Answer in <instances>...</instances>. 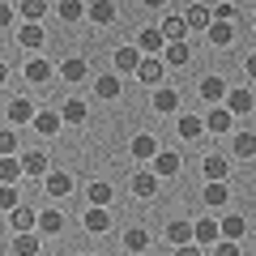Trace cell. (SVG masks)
<instances>
[{"label": "cell", "instance_id": "cell-20", "mask_svg": "<svg viewBox=\"0 0 256 256\" xmlns=\"http://www.w3.org/2000/svg\"><path fill=\"white\" fill-rule=\"evenodd\" d=\"M94 94H98V98H120V94H124V82H120V73H102L98 82H94Z\"/></svg>", "mask_w": 256, "mask_h": 256}, {"label": "cell", "instance_id": "cell-41", "mask_svg": "<svg viewBox=\"0 0 256 256\" xmlns=\"http://www.w3.org/2000/svg\"><path fill=\"white\" fill-rule=\"evenodd\" d=\"M0 158H18V132L0 128Z\"/></svg>", "mask_w": 256, "mask_h": 256}, {"label": "cell", "instance_id": "cell-47", "mask_svg": "<svg viewBox=\"0 0 256 256\" xmlns=\"http://www.w3.org/2000/svg\"><path fill=\"white\" fill-rule=\"evenodd\" d=\"M9 22H13V9H9V4H0V30L9 26Z\"/></svg>", "mask_w": 256, "mask_h": 256}, {"label": "cell", "instance_id": "cell-19", "mask_svg": "<svg viewBox=\"0 0 256 256\" xmlns=\"http://www.w3.org/2000/svg\"><path fill=\"white\" fill-rule=\"evenodd\" d=\"M22 175H38V180H47V154H43V150L22 154Z\"/></svg>", "mask_w": 256, "mask_h": 256}, {"label": "cell", "instance_id": "cell-46", "mask_svg": "<svg viewBox=\"0 0 256 256\" xmlns=\"http://www.w3.org/2000/svg\"><path fill=\"white\" fill-rule=\"evenodd\" d=\"M244 73H248V77H252V82H256V52H252V56H248V60H244Z\"/></svg>", "mask_w": 256, "mask_h": 256}, {"label": "cell", "instance_id": "cell-4", "mask_svg": "<svg viewBox=\"0 0 256 256\" xmlns=\"http://www.w3.org/2000/svg\"><path fill=\"white\" fill-rule=\"evenodd\" d=\"M82 226L90 230V235H107V230H111V214H107V210H98V205H86Z\"/></svg>", "mask_w": 256, "mask_h": 256}, {"label": "cell", "instance_id": "cell-17", "mask_svg": "<svg viewBox=\"0 0 256 256\" xmlns=\"http://www.w3.org/2000/svg\"><path fill=\"white\" fill-rule=\"evenodd\" d=\"M60 124H64L60 111H52V107L34 116V132H38V137H56V132H60Z\"/></svg>", "mask_w": 256, "mask_h": 256}, {"label": "cell", "instance_id": "cell-6", "mask_svg": "<svg viewBox=\"0 0 256 256\" xmlns=\"http://www.w3.org/2000/svg\"><path fill=\"white\" fill-rule=\"evenodd\" d=\"M137 52H146V56L166 52V38H162V30H158V26H146V30L137 34Z\"/></svg>", "mask_w": 256, "mask_h": 256}, {"label": "cell", "instance_id": "cell-25", "mask_svg": "<svg viewBox=\"0 0 256 256\" xmlns=\"http://www.w3.org/2000/svg\"><path fill=\"white\" fill-rule=\"evenodd\" d=\"M86 68H90V64H86L82 56H68V60L60 64V77H64V82H68V86H77V82H82V77H86Z\"/></svg>", "mask_w": 256, "mask_h": 256}, {"label": "cell", "instance_id": "cell-43", "mask_svg": "<svg viewBox=\"0 0 256 256\" xmlns=\"http://www.w3.org/2000/svg\"><path fill=\"white\" fill-rule=\"evenodd\" d=\"M235 18H239L235 4H218V9H214V22H226V26H235Z\"/></svg>", "mask_w": 256, "mask_h": 256}, {"label": "cell", "instance_id": "cell-11", "mask_svg": "<svg viewBox=\"0 0 256 256\" xmlns=\"http://www.w3.org/2000/svg\"><path fill=\"white\" fill-rule=\"evenodd\" d=\"M128 154L137 158V162H150V158H158V141L150 137V132H137V137H132V146H128Z\"/></svg>", "mask_w": 256, "mask_h": 256}, {"label": "cell", "instance_id": "cell-18", "mask_svg": "<svg viewBox=\"0 0 256 256\" xmlns=\"http://www.w3.org/2000/svg\"><path fill=\"white\" fill-rule=\"evenodd\" d=\"M184 22H188V30H205V34H210V26H214V9H205V4H192V9L184 13Z\"/></svg>", "mask_w": 256, "mask_h": 256}, {"label": "cell", "instance_id": "cell-10", "mask_svg": "<svg viewBox=\"0 0 256 256\" xmlns=\"http://www.w3.org/2000/svg\"><path fill=\"white\" fill-rule=\"evenodd\" d=\"M230 128H235V116H230L226 107H214L210 116H205V132H218V137H226Z\"/></svg>", "mask_w": 256, "mask_h": 256}, {"label": "cell", "instance_id": "cell-23", "mask_svg": "<svg viewBox=\"0 0 256 256\" xmlns=\"http://www.w3.org/2000/svg\"><path fill=\"white\" fill-rule=\"evenodd\" d=\"M188 60H192V47L188 43H166V52H162L166 68H180V64H188Z\"/></svg>", "mask_w": 256, "mask_h": 256}, {"label": "cell", "instance_id": "cell-27", "mask_svg": "<svg viewBox=\"0 0 256 256\" xmlns=\"http://www.w3.org/2000/svg\"><path fill=\"white\" fill-rule=\"evenodd\" d=\"M64 230V214L60 210H43L38 214V235H60Z\"/></svg>", "mask_w": 256, "mask_h": 256}, {"label": "cell", "instance_id": "cell-37", "mask_svg": "<svg viewBox=\"0 0 256 256\" xmlns=\"http://www.w3.org/2000/svg\"><path fill=\"white\" fill-rule=\"evenodd\" d=\"M43 38H47L43 26H30V22L18 30V43H22V47H43Z\"/></svg>", "mask_w": 256, "mask_h": 256}, {"label": "cell", "instance_id": "cell-39", "mask_svg": "<svg viewBox=\"0 0 256 256\" xmlns=\"http://www.w3.org/2000/svg\"><path fill=\"white\" fill-rule=\"evenodd\" d=\"M124 248H128V252H146V248H150V235H146L141 226L124 230Z\"/></svg>", "mask_w": 256, "mask_h": 256}, {"label": "cell", "instance_id": "cell-32", "mask_svg": "<svg viewBox=\"0 0 256 256\" xmlns=\"http://www.w3.org/2000/svg\"><path fill=\"white\" fill-rule=\"evenodd\" d=\"M210 43H214V47H230V43H235V26L214 22V26H210Z\"/></svg>", "mask_w": 256, "mask_h": 256}, {"label": "cell", "instance_id": "cell-12", "mask_svg": "<svg viewBox=\"0 0 256 256\" xmlns=\"http://www.w3.org/2000/svg\"><path fill=\"white\" fill-rule=\"evenodd\" d=\"M218 230H222V239H230V244H239V239L248 235V218H244V214H226V218L218 222Z\"/></svg>", "mask_w": 256, "mask_h": 256}, {"label": "cell", "instance_id": "cell-35", "mask_svg": "<svg viewBox=\"0 0 256 256\" xmlns=\"http://www.w3.org/2000/svg\"><path fill=\"white\" fill-rule=\"evenodd\" d=\"M38 248H43L38 235H13V252L18 256H38Z\"/></svg>", "mask_w": 256, "mask_h": 256}, {"label": "cell", "instance_id": "cell-45", "mask_svg": "<svg viewBox=\"0 0 256 256\" xmlns=\"http://www.w3.org/2000/svg\"><path fill=\"white\" fill-rule=\"evenodd\" d=\"M175 256H205V252L196 244H188V248H175Z\"/></svg>", "mask_w": 256, "mask_h": 256}, {"label": "cell", "instance_id": "cell-8", "mask_svg": "<svg viewBox=\"0 0 256 256\" xmlns=\"http://www.w3.org/2000/svg\"><path fill=\"white\" fill-rule=\"evenodd\" d=\"M43 192H47V196H68V192H73V175H68V171H47Z\"/></svg>", "mask_w": 256, "mask_h": 256}, {"label": "cell", "instance_id": "cell-34", "mask_svg": "<svg viewBox=\"0 0 256 256\" xmlns=\"http://www.w3.org/2000/svg\"><path fill=\"white\" fill-rule=\"evenodd\" d=\"M230 150H235V158H252L256 154V132H235Z\"/></svg>", "mask_w": 256, "mask_h": 256}, {"label": "cell", "instance_id": "cell-29", "mask_svg": "<svg viewBox=\"0 0 256 256\" xmlns=\"http://www.w3.org/2000/svg\"><path fill=\"white\" fill-rule=\"evenodd\" d=\"M175 107H180V94H175V90H166V86H158V90H154V111L171 116Z\"/></svg>", "mask_w": 256, "mask_h": 256}, {"label": "cell", "instance_id": "cell-26", "mask_svg": "<svg viewBox=\"0 0 256 256\" xmlns=\"http://www.w3.org/2000/svg\"><path fill=\"white\" fill-rule=\"evenodd\" d=\"M175 128H180L184 141H196V137L205 132V120H201V116H180V120H175Z\"/></svg>", "mask_w": 256, "mask_h": 256}, {"label": "cell", "instance_id": "cell-2", "mask_svg": "<svg viewBox=\"0 0 256 256\" xmlns=\"http://www.w3.org/2000/svg\"><path fill=\"white\" fill-rule=\"evenodd\" d=\"M162 73H166L162 56H146V60H141V68H137V82H141V86H150V90H158Z\"/></svg>", "mask_w": 256, "mask_h": 256}, {"label": "cell", "instance_id": "cell-22", "mask_svg": "<svg viewBox=\"0 0 256 256\" xmlns=\"http://www.w3.org/2000/svg\"><path fill=\"white\" fill-rule=\"evenodd\" d=\"M111 196H116V192H111V184H107V180H94L90 188H86V201H90V205H98V210H107V205H111Z\"/></svg>", "mask_w": 256, "mask_h": 256}, {"label": "cell", "instance_id": "cell-21", "mask_svg": "<svg viewBox=\"0 0 256 256\" xmlns=\"http://www.w3.org/2000/svg\"><path fill=\"white\" fill-rule=\"evenodd\" d=\"M141 60H146V56L137 52V43H132V47H116V68H120V73H128V68L137 73V68H141Z\"/></svg>", "mask_w": 256, "mask_h": 256}, {"label": "cell", "instance_id": "cell-38", "mask_svg": "<svg viewBox=\"0 0 256 256\" xmlns=\"http://www.w3.org/2000/svg\"><path fill=\"white\" fill-rule=\"evenodd\" d=\"M18 9H22V18H26L30 26H38V18L47 13V0H22Z\"/></svg>", "mask_w": 256, "mask_h": 256}, {"label": "cell", "instance_id": "cell-16", "mask_svg": "<svg viewBox=\"0 0 256 256\" xmlns=\"http://www.w3.org/2000/svg\"><path fill=\"white\" fill-rule=\"evenodd\" d=\"M252 107H256V94L252 90H230L226 94V111H230V116H248Z\"/></svg>", "mask_w": 256, "mask_h": 256}, {"label": "cell", "instance_id": "cell-5", "mask_svg": "<svg viewBox=\"0 0 256 256\" xmlns=\"http://www.w3.org/2000/svg\"><path fill=\"white\" fill-rule=\"evenodd\" d=\"M226 82H222L218 73H210V77H201V98L205 102H214V107H222V98H226Z\"/></svg>", "mask_w": 256, "mask_h": 256}, {"label": "cell", "instance_id": "cell-14", "mask_svg": "<svg viewBox=\"0 0 256 256\" xmlns=\"http://www.w3.org/2000/svg\"><path fill=\"white\" fill-rule=\"evenodd\" d=\"M154 175H158V180H171V175H180V154H175V150H158V158H154Z\"/></svg>", "mask_w": 256, "mask_h": 256}, {"label": "cell", "instance_id": "cell-3", "mask_svg": "<svg viewBox=\"0 0 256 256\" xmlns=\"http://www.w3.org/2000/svg\"><path fill=\"white\" fill-rule=\"evenodd\" d=\"M9 226H13V235H34L38 230V214L30 210V205H18V210L9 214Z\"/></svg>", "mask_w": 256, "mask_h": 256}, {"label": "cell", "instance_id": "cell-33", "mask_svg": "<svg viewBox=\"0 0 256 256\" xmlns=\"http://www.w3.org/2000/svg\"><path fill=\"white\" fill-rule=\"evenodd\" d=\"M166 239H171L175 248H188V244H192V226H188L184 218H180V222H171V226H166Z\"/></svg>", "mask_w": 256, "mask_h": 256}, {"label": "cell", "instance_id": "cell-42", "mask_svg": "<svg viewBox=\"0 0 256 256\" xmlns=\"http://www.w3.org/2000/svg\"><path fill=\"white\" fill-rule=\"evenodd\" d=\"M18 188H0V210H4V214H13V210H18Z\"/></svg>", "mask_w": 256, "mask_h": 256}, {"label": "cell", "instance_id": "cell-7", "mask_svg": "<svg viewBox=\"0 0 256 256\" xmlns=\"http://www.w3.org/2000/svg\"><path fill=\"white\" fill-rule=\"evenodd\" d=\"M201 175H205L210 184H226L230 166H226V158H222V154H205V162H201Z\"/></svg>", "mask_w": 256, "mask_h": 256}, {"label": "cell", "instance_id": "cell-48", "mask_svg": "<svg viewBox=\"0 0 256 256\" xmlns=\"http://www.w3.org/2000/svg\"><path fill=\"white\" fill-rule=\"evenodd\" d=\"M4 82H9V64L0 60V86H4Z\"/></svg>", "mask_w": 256, "mask_h": 256}, {"label": "cell", "instance_id": "cell-30", "mask_svg": "<svg viewBox=\"0 0 256 256\" xmlns=\"http://www.w3.org/2000/svg\"><path fill=\"white\" fill-rule=\"evenodd\" d=\"M22 73H26V82H30V86H43L47 77H52V64H47V60H30Z\"/></svg>", "mask_w": 256, "mask_h": 256}, {"label": "cell", "instance_id": "cell-24", "mask_svg": "<svg viewBox=\"0 0 256 256\" xmlns=\"http://www.w3.org/2000/svg\"><path fill=\"white\" fill-rule=\"evenodd\" d=\"M22 180V158H0V188H18Z\"/></svg>", "mask_w": 256, "mask_h": 256}, {"label": "cell", "instance_id": "cell-44", "mask_svg": "<svg viewBox=\"0 0 256 256\" xmlns=\"http://www.w3.org/2000/svg\"><path fill=\"white\" fill-rule=\"evenodd\" d=\"M214 256H244V248L230 244V239H222V244H214Z\"/></svg>", "mask_w": 256, "mask_h": 256}, {"label": "cell", "instance_id": "cell-40", "mask_svg": "<svg viewBox=\"0 0 256 256\" xmlns=\"http://www.w3.org/2000/svg\"><path fill=\"white\" fill-rule=\"evenodd\" d=\"M56 13H60V22H82L86 4H82V0H60V9H56Z\"/></svg>", "mask_w": 256, "mask_h": 256}, {"label": "cell", "instance_id": "cell-31", "mask_svg": "<svg viewBox=\"0 0 256 256\" xmlns=\"http://www.w3.org/2000/svg\"><path fill=\"white\" fill-rule=\"evenodd\" d=\"M60 120H64V124H86V102L82 98H68L60 107Z\"/></svg>", "mask_w": 256, "mask_h": 256}, {"label": "cell", "instance_id": "cell-9", "mask_svg": "<svg viewBox=\"0 0 256 256\" xmlns=\"http://www.w3.org/2000/svg\"><path fill=\"white\" fill-rule=\"evenodd\" d=\"M128 188H132V196H141V201H150V196H158V175H154V171H137Z\"/></svg>", "mask_w": 256, "mask_h": 256}, {"label": "cell", "instance_id": "cell-28", "mask_svg": "<svg viewBox=\"0 0 256 256\" xmlns=\"http://www.w3.org/2000/svg\"><path fill=\"white\" fill-rule=\"evenodd\" d=\"M90 22L94 26H111V22H116V4H111V0H94L90 4Z\"/></svg>", "mask_w": 256, "mask_h": 256}, {"label": "cell", "instance_id": "cell-49", "mask_svg": "<svg viewBox=\"0 0 256 256\" xmlns=\"http://www.w3.org/2000/svg\"><path fill=\"white\" fill-rule=\"evenodd\" d=\"M252 26H256V13H252Z\"/></svg>", "mask_w": 256, "mask_h": 256}, {"label": "cell", "instance_id": "cell-36", "mask_svg": "<svg viewBox=\"0 0 256 256\" xmlns=\"http://www.w3.org/2000/svg\"><path fill=\"white\" fill-rule=\"evenodd\" d=\"M226 201H230V188H226V184H205V205L222 210Z\"/></svg>", "mask_w": 256, "mask_h": 256}, {"label": "cell", "instance_id": "cell-1", "mask_svg": "<svg viewBox=\"0 0 256 256\" xmlns=\"http://www.w3.org/2000/svg\"><path fill=\"white\" fill-rule=\"evenodd\" d=\"M192 244H196V248H214V244H222L218 218H196V222H192Z\"/></svg>", "mask_w": 256, "mask_h": 256}, {"label": "cell", "instance_id": "cell-15", "mask_svg": "<svg viewBox=\"0 0 256 256\" xmlns=\"http://www.w3.org/2000/svg\"><path fill=\"white\" fill-rule=\"evenodd\" d=\"M34 116H38V111H34V102H30V98H13L9 102V124H34Z\"/></svg>", "mask_w": 256, "mask_h": 256}, {"label": "cell", "instance_id": "cell-13", "mask_svg": "<svg viewBox=\"0 0 256 256\" xmlns=\"http://www.w3.org/2000/svg\"><path fill=\"white\" fill-rule=\"evenodd\" d=\"M158 30H162V38H166V43H188V22H184L180 13H171V18H166Z\"/></svg>", "mask_w": 256, "mask_h": 256}]
</instances>
